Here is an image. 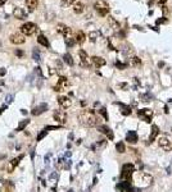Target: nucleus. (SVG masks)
I'll list each match as a JSON object with an SVG mask.
<instances>
[{"label":"nucleus","mask_w":172,"mask_h":192,"mask_svg":"<svg viewBox=\"0 0 172 192\" xmlns=\"http://www.w3.org/2000/svg\"><path fill=\"white\" fill-rule=\"evenodd\" d=\"M167 19H157V25H159V23H164Z\"/></svg>","instance_id":"obj_41"},{"label":"nucleus","mask_w":172,"mask_h":192,"mask_svg":"<svg viewBox=\"0 0 172 192\" xmlns=\"http://www.w3.org/2000/svg\"><path fill=\"white\" fill-rule=\"evenodd\" d=\"M141 99H143V101H150V100H149V99H150V95H148V93L141 95Z\"/></svg>","instance_id":"obj_37"},{"label":"nucleus","mask_w":172,"mask_h":192,"mask_svg":"<svg viewBox=\"0 0 172 192\" xmlns=\"http://www.w3.org/2000/svg\"><path fill=\"white\" fill-rule=\"evenodd\" d=\"M137 140H139V137H137V133H136L135 131H128V132H127V135H126V141H127L128 143H136Z\"/></svg>","instance_id":"obj_12"},{"label":"nucleus","mask_w":172,"mask_h":192,"mask_svg":"<svg viewBox=\"0 0 172 192\" xmlns=\"http://www.w3.org/2000/svg\"><path fill=\"white\" fill-rule=\"evenodd\" d=\"M159 146H160L163 150H166V151H169V150H172V145H171L169 140H168V138H166V137H162V138H159Z\"/></svg>","instance_id":"obj_13"},{"label":"nucleus","mask_w":172,"mask_h":192,"mask_svg":"<svg viewBox=\"0 0 172 192\" xmlns=\"http://www.w3.org/2000/svg\"><path fill=\"white\" fill-rule=\"evenodd\" d=\"M37 42L40 44V45H42V46H45V47H49L50 46V44H49V40L44 36V35H40L39 37H37Z\"/></svg>","instance_id":"obj_23"},{"label":"nucleus","mask_w":172,"mask_h":192,"mask_svg":"<svg viewBox=\"0 0 172 192\" xmlns=\"http://www.w3.org/2000/svg\"><path fill=\"white\" fill-rule=\"evenodd\" d=\"M21 159H22V155H21V156H18V158H14V159L9 163V165H8V172H9V173H12V172L16 169V166L19 164Z\"/></svg>","instance_id":"obj_16"},{"label":"nucleus","mask_w":172,"mask_h":192,"mask_svg":"<svg viewBox=\"0 0 172 192\" xmlns=\"http://www.w3.org/2000/svg\"><path fill=\"white\" fill-rule=\"evenodd\" d=\"M91 62L94 63V65H95L96 68L105 65V59H103V58H100V56H93V58H91Z\"/></svg>","instance_id":"obj_19"},{"label":"nucleus","mask_w":172,"mask_h":192,"mask_svg":"<svg viewBox=\"0 0 172 192\" xmlns=\"http://www.w3.org/2000/svg\"><path fill=\"white\" fill-rule=\"evenodd\" d=\"M116 104H118V106L121 108V113H122L123 115H130V114H131V108H130V106L123 105V104H121V103H116Z\"/></svg>","instance_id":"obj_22"},{"label":"nucleus","mask_w":172,"mask_h":192,"mask_svg":"<svg viewBox=\"0 0 172 192\" xmlns=\"http://www.w3.org/2000/svg\"><path fill=\"white\" fill-rule=\"evenodd\" d=\"M120 87H121V88H123V90H126L128 86H127V83H125V82H123V83H120Z\"/></svg>","instance_id":"obj_39"},{"label":"nucleus","mask_w":172,"mask_h":192,"mask_svg":"<svg viewBox=\"0 0 172 192\" xmlns=\"http://www.w3.org/2000/svg\"><path fill=\"white\" fill-rule=\"evenodd\" d=\"M136 182H140L141 186H149L152 183V175L148 174V173H144V172H137L136 177H135Z\"/></svg>","instance_id":"obj_4"},{"label":"nucleus","mask_w":172,"mask_h":192,"mask_svg":"<svg viewBox=\"0 0 172 192\" xmlns=\"http://www.w3.org/2000/svg\"><path fill=\"white\" fill-rule=\"evenodd\" d=\"M35 69H36V73H37L39 76H42V72H41V69H40L39 67H37V68H35Z\"/></svg>","instance_id":"obj_40"},{"label":"nucleus","mask_w":172,"mask_h":192,"mask_svg":"<svg viewBox=\"0 0 172 192\" xmlns=\"http://www.w3.org/2000/svg\"><path fill=\"white\" fill-rule=\"evenodd\" d=\"M46 133H48V131H45V129H44V131H42V132H41V133L37 136V141H41V140H42V138L46 136Z\"/></svg>","instance_id":"obj_35"},{"label":"nucleus","mask_w":172,"mask_h":192,"mask_svg":"<svg viewBox=\"0 0 172 192\" xmlns=\"http://www.w3.org/2000/svg\"><path fill=\"white\" fill-rule=\"evenodd\" d=\"M5 73H7V70H5L4 68H3L2 70H0V76H5Z\"/></svg>","instance_id":"obj_42"},{"label":"nucleus","mask_w":172,"mask_h":192,"mask_svg":"<svg viewBox=\"0 0 172 192\" xmlns=\"http://www.w3.org/2000/svg\"><path fill=\"white\" fill-rule=\"evenodd\" d=\"M166 2V0H159V3H164Z\"/></svg>","instance_id":"obj_45"},{"label":"nucleus","mask_w":172,"mask_h":192,"mask_svg":"<svg viewBox=\"0 0 172 192\" xmlns=\"http://www.w3.org/2000/svg\"><path fill=\"white\" fill-rule=\"evenodd\" d=\"M9 40H10V42L14 44V45H21V44H25L26 37H25V35H22L21 32H17V33H13V35L9 37Z\"/></svg>","instance_id":"obj_7"},{"label":"nucleus","mask_w":172,"mask_h":192,"mask_svg":"<svg viewBox=\"0 0 172 192\" xmlns=\"http://www.w3.org/2000/svg\"><path fill=\"white\" fill-rule=\"evenodd\" d=\"M46 110H48V105H46V104H41V105L36 106V108L31 112V114H32V115H40L41 113H44V112H46Z\"/></svg>","instance_id":"obj_15"},{"label":"nucleus","mask_w":172,"mask_h":192,"mask_svg":"<svg viewBox=\"0 0 172 192\" xmlns=\"http://www.w3.org/2000/svg\"><path fill=\"white\" fill-rule=\"evenodd\" d=\"M28 123H30V121H28V119H25L22 123H19V126L17 127V131H23V129H25V127H26Z\"/></svg>","instance_id":"obj_30"},{"label":"nucleus","mask_w":172,"mask_h":192,"mask_svg":"<svg viewBox=\"0 0 172 192\" xmlns=\"http://www.w3.org/2000/svg\"><path fill=\"white\" fill-rule=\"evenodd\" d=\"M78 119H80V123L86 127H95L98 124V117L95 115V112L93 109L82 110L78 114Z\"/></svg>","instance_id":"obj_1"},{"label":"nucleus","mask_w":172,"mask_h":192,"mask_svg":"<svg viewBox=\"0 0 172 192\" xmlns=\"http://www.w3.org/2000/svg\"><path fill=\"white\" fill-rule=\"evenodd\" d=\"M16 54H17L18 56H22V55H23V53H22V51H19V50H17V51H16Z\"/></svg>","instance_id":"obj_43"},{"label":"nucleus","mask_w":172,"mask_h":192,"mask_svg":"<svg viewBox=\"0 0 172 192\" xmlns=\"http://www.w3.org/2000/svg\"><path fill=\"white\" fill-rule=\"evenodd\" d=\"M76 0H62V7H69L72 4H74Z\"/></svg>","instance_id":"obj_31"},{"label":"nucleus","mask_w":172,"mask_h":192,"mask_svg":"<svg viewBox=\"0 0 172 192\" xmlns=\"http://www.w3.org/2000/svg\"><path fill=\"white\" fill-rule=\"evenodd\" d=\"M37 32V26L32 22H27L21 27V33L25 36H32Z\"/></svg>","instance_id":"obj_2"},{"label":"nucleus","mask_w":172,"mask_h":192,"mask_svg":"<svg viewBox=\"0 0 172 192\" xmlns=\"http://www.w3.org/2000/svg\"><path fill=\"white\" fill-rule=\"evenodd\" d=\"M32 58H34L36 62H40V60H41V55H40L39 49H34V50H32Z\"/></svg>","instance_id":"obj_27"},{"label":"nucleus","mask_w":172,"mask_h":192,"mask_svg":"<svg viewBox=\"0 0 172 192\" xmlns=\"http://www.w3.org/2000/svg\"><path fill=\"white\" fill-rule=\"evenodd\" d=\"M13 17H14L16 19H21V21H23V19H26V18H27V13H26L22 8H16V9H14V12H13Z\"/></svg>","instance_id":"obj_10"},{"label":"nucleus","mask_w":172,"mask_h":192,"mask_svg":"<svg viewBox=\"0 0 172 192\" xmlns=\"http://www.w3.org/2000/svg\"><path fill=\"white\" fill-rule=\"evenodd\" d=\"M116 65H117L120 69H125V68H126V64H123V63H121V62H116Z\"/></svg>","instance_id":"obj_38"},{"label":"nucleus","mask_w":172,"mask_h":192,"mask_svg":"<svg viewBox=\"0 0 172 192\" xmlns=\"http://www.w3.org/2000/svg\"><path fill=\"white\" fill-rule=\"evenodd\" d=\"M116 150H117V152L123 154V152L126 151V146H125V143H123V142H118V143L116 145Z\"/></svg>","instance_id":"obj_25"},{"label":"nucleus","mask_w":172,"mask_h":192,"mask_svg":"<svg viewBox=\"0 0 172 192\" xmlns=\"http://www.w3.org/2000/svg\"><path fill=\"white\" fill-rule=\"evenodd\" d=\"M58 104H59L62 108L67 109V108H69V106H71L72 101L67 98V96H59V98H58Z\"/></svg>","instance_id":"obj_11"},{"label":"nucleus","mask_w":172,"mask_h":192,"mask_svg":"<svg viewBox=\"0 0 172 192\" xmlns=\"http://www.w3.org/2000/svg\"><path fill=\"white\" fill-rule=\"evenodd\" d=\"M122 170H126V172H135V166L132 165V164H125L123 165V168H122Z\"/></svg>","instance_id":"obj_29"},{"label":"nucleus","mask_w":172,"mask_h":192,"mask_svg":"<svg viewBox=\"0 0 172 192\" xmlns=\"http://www.w3.org/2000/svg\"><path fill=\"white\" fill-rule=\"evenodd\" d=\"M68 86H69L68 78H67V77H59V79H58V83L54 86V91H57V92L64 91V90H66Z\"/></svg>","instance_id":"obj_5"},{"label":"nucleus","mask_w":172,"mask_h":192,"mask_svg":"<svg viewBox=\"0 0 172 192\" xmlns=\"http://www.w3.org/2000/svg\"><path fill=\"white\" fill-rule=\"evenodd\" d=\"M94 8L100 16H107V13L109 12V5L104 0H96L95 4H94Z\"/></svg>","instance_id":"obj_3"},{"label":"nucleus","mask_w":172,"mask_h":192,"mask_svg":"<svg viewBox=\"0 0 172 192\" xmlns=\"http://www.w3.org/2000/svg\"><path fill=\"white\" fill-rule=\"evenodd\" d=\"M57 31H58V33L63 35L64 37H71V33H72L71 28L68 26L63 25V23H58L57 25Z\"/></svg>","instance_id":"obj_8"},{"label":"nucleus","mask_w":172,"mask_h":192,"mask_svg":"<svg viewBox=\"0 0 172 192\" xmlns=\"http://www.w3.org/2000/svg\"><path fill=\"white\" fill-rule=\"evenodd\" d=\"M99 112H100V114L104 117V119H105V121H108V113H107V109H105V108H102Z\"/></svg>","instance_id":"obj_34"},{"label":"nucleus","mask_w":172,"mask_h":192,"mask_svg":"<svg viewBox=\"0 0 172 192\" xmlns=\"http://www.w3.org/2000/svg\"><path fill=\"white\" fill-rule=\"evenodd\" d=\"M137 115L140 117V118H143L146 123H150L152 122V117H153V110H150V109H140V110H137Z\"/></svg>","instance_id":"obj_6"},{"label":"nucleus","mask_w":172,"mask_h":192,"mask_svg":"<svg viewBox=\"0 0 172 192\" xmlns=\"http://www.w3.org/2000/svg\"><path fill=\"white\" fill-rule=\"evenodd\" d=\"M85 39H86V35H85L82 31H77L76 37H74V41H76L77 44H83V42H85Z\"/></svg>","instance_id":"obj_21"},{"label":"nucleus","mask_w":172,"mask_h":192,"mask_svg":"<svg viewBox=\"0 0 172 192\" xmlns=\"http://www.w3.org/2000/svg\"><path fill=\"white\" fill-rule=\"evenodd\" d=\"M78 55L81 58V65L82 67H89L90 62H89V58H88V54H86L85 50H80L78 51Z\"/></svg>","instance_id":"obj_14"},{"label":"nucleus","mask_w":172,"mask_h":192,"mask_svg":"<svg viewBox=\"0 0 172 192\" xmlns=\"http://www.w3.org/2000/svg\"><path fill=\"white\" fill-rule=\"evenodd\" d=\"M108 21H109V23H111L114 28H118V27H120V26H118V23L114 21V18H113V17H108Z\"/></svg>","instance_id":"obj_33"},{"label":"nucleus","mask_w":172,"mask_h":192,"mask_svg":"<svg viewBox=\"0 0 172 192\" xmlns=\"http://www.w3.org/2000/svg\"><path fill=\"white\" fill-rule=\"evenodd\" d=\"M39 5V0H26V7L30 12H34Z\"/></svg>","instance_id":"obj_18"},{"label":"nucleus","mask_w":172,"mask_h":192,"mask_svg":"<svg viewBox=\"0 0 172 192\" xmlns=\"http://www.w3.org/2000/svg\"><path fill=\"white\" fill-rule=\"evenodd\" d=\"M63 59H64V62L68 64V65H73V59H72V56H71V54H68V53H66L64 55H63Z\"/></svg>","instance_id":"obj_26"},{"label":"nucleus","mask_w":172,"mask_h":192,"mask_svg":"<svg viewBox=\"0 0 172 192\" xmlns=\"http://www.w3.org/2000/svg\"><path fill=\"white\" fill-rule=\"evenodd\" d=\"M83 10H85V5H83L82 3H76V4L73 5V12H74V13L80 14V13H82Z\"/></svg>","instance_id":"obj_24"},{"label":"nucleus","mask_w":172,"mask_h":192,"mask_svg":"<svg viewBox=\"0 0 172 192\" xmlns=\"http://www.w3.org/2000/svg\"><path fill=\"white\" fill-rule=\"evenodd\" d=\"M53 117H54V119H55L58 123H60V124H66V122H67V114H66L64 110H55Z\"/></svg>","instance_id":"obj_9"},{"label":"nucleus","mask_w":172,"mask_h":192,"mask_svg":"<svg viewBox=\"0 0 172 192\" xmlns=\"http://www.w3.org/2000/svg\"><path fill=\"white\" fill-rule=\"evenodd\" d=\"M66 44H67V46L68 47H72L74 44H76V41H74V37H66Z\"/></svg>","instance_id":"obj_28"},{"label":"nucleus","mask_w":172,"mask_h":192,"mask_svg":"<svg viewBox=\"0 0 172 192\" xmlns=\"http://www.w3.org/2000/svg\"><path fill=\"white\" fill-rule=\"evenodd\" d=\"M7 3V0H0V5H3V4H5Z\"/></svg>","instance_id":"obj_44"},{"label":"nucleus","mask_w":172,"mask_h":192,"mask_svg":"<svg viewBox=\"0 0 172 192\" xmlns=\"http://www.w3.org/2000/svg\"><path fill=\"white\" fill-rule=\"evenodd\" d=\"M98 129H99L102 133L107 135L109 140H113V132L111 131V128H108L107 126H99V127H98Z\"/></svg>","instance_id":"obj_17"},{"label":"nucleus","mask_w":172,"mask_h":192,"mask_svg":"<svg viewBox=\"0 0 172 192\" xmlns=\"http://www.w3.org/2000/svg\"><path fill=\"white\" fill-rule=\"evenodd\" d=\"M89 39H90L91 41H95V40L98 39V32H96V31L90 32V33H89Z\"/></svg>","instance_id":"obj_32"},{"label":"nucleus","mask_w":172,"mask_h":192,"mask_svg":"<svg viewBox=\"0 0 172 192\" xmlns=\"http://www.w3.org/2000/svg\"><path fill=\"white\" fill-rule=\"evenodd\" d=\"M141 63V60H140V58H137V56H135V58H132V64L134 65H139Z\"/></svg>","instance_id":"obj_36"},{"label":"nucleus","mask_w":172,"mask_h":192,"mask_svg":"<svg viewBox=\"0 0 172 192\" xmlns=\"http://www.w3.org/2000/svg\"><path fill=\"white\" fill-rule=\"evenodd\" d=\"M158 133H159V128H158V126H152V133H150V137H149V142H153L155 138H157V136H158Z\"/></svg>","instance_id":"obj_20"}]
</instances>
